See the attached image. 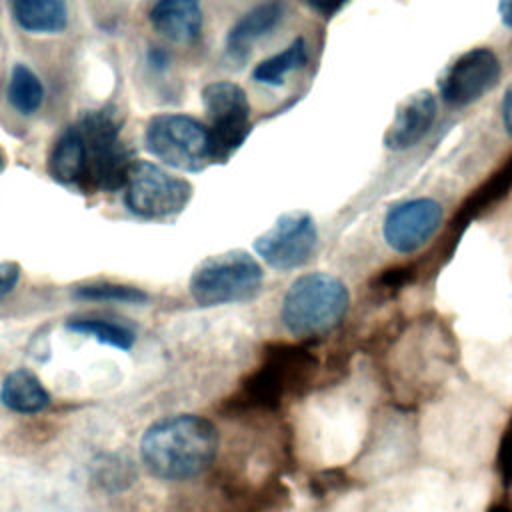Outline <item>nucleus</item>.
Returning <instances> with one entry per match:
<instances>
[{
  "label": "nucleus",
  "instance_id": "f257e3e1",
  "mask_svg": "<svg viewBox=\"0 0 512 512\" xmlns=\"http://www.w3.org/2000/svg\"><path fill=\"white\" fill-rule=\"evenodd\" d=\"M218 442V430L208 418L174 414L144 430L140 458L148 472L160 480H192L212 466Z\"/></svg>",
  "mask_w": 512,
  "mask_h": 512
},
{
  "label": "nucleus",
  "instance_id": "f03ea898",
  "mask_svg": "<svg viewBox=\"0 0 512 512\" xmlns=\"http://www.w3.org/2000/svg\"><path fill=\"white\" fill-rule=\"evenodd\" d=\"M346 284L326 272L298 276L284 294L280 318L294 336H318L340 324L348 312Z\"/></svg>",
  "mask_w": 512,
  "mask_h": 512
},
{
  "label": "nucleus",
  "instance_id": "7ed1b4c3",
  "mask_svg": "<svg viewBox=\"0 0 512 512\" xmlns=\"http://www.w3.org/2000/svg\"><path fill=\"white\" fill-rule=\"evenodd\" d=\"M120 124L114 106H102L82 114L78 130L86 146L84 188L114 192L126 186L130 168L136 160L120 142Z\"/></svg>",
  "mask_w": 512,
  "mask_h": 512
},
{
  "label": "nucleus",
  "instance_id": "20e7f679",
  "mask_svg": "<svg viewBox=\"0 0 512 512\" xmlns=\"http://www.w3.org/2000/svg\"><path fill=\"white\" fill-rule=\"evenodd\" d=\"M264 280L258 260L244 250H228L202 260L190 276V294L198 306L250 300Z\"/></svg>",
  "mask_w": 512,
  "mask_h": 512
},
{
  "label": "nucleus",
  "instance_id": "39448f33",
  "mask_svg": "<svg viewBox=\"0 0 512 512\" xmlns=\"http://www.w3.org/2000/svg\"><path fill=\"white\" fill-rule=\"evenodd\" d=\"M144 140L152 156L176 170L200 172L214 162L208 128L188 114L152 116Z\"/></svg>",
  "mask_w": 512,
  "mask_h": 512
},
{
  "label": "nucleus",
  "instance_id": "423d86ee",
  "mask_svg": "<svg viewBox=\"0 0 512 512\" xmlns=\"http://www.w3.org/2000/svg\"><path fill=\"white\" fill-rule=\"evenodd\" d=\"M212 160L226 162L250 134V102L234 82H212L202 90Z\"/></svg>",
  "mask_w": 512,
  "mask_h": 512
},
{
  "label": "nucleus",
  "instance_id": "0eeeda50",
  "mask_svg": "<svg viewBox=\"0 0 512 512\" xmlns=\"http://www.w3.org/2000/svg\"><path fill=\"white\" fill-rule=\"evenodd\" d=\"M124 188L128 210L148 220L176 216L192 198V184L188 180L146 160L132 164Z\"/></svg>",
  "mask_w": 512,
  "mask_h": 512
},
{
  "label": "nucleus",
  "instance_id": "6e6552de",
  "mask_svg": "<svg viewBox=\"0 0 512 512\" xmlns=\"http://www.w3.org/2000/svg\"><path fill=\"white\" fill-rule=\"evenodd\" d=\"M318 244L314 218L304 210H292L254 240L256 254L274 270H294L304 266Z\"/></svg>",
  "mask_w": 512,
  "mask_h": 512
},
{
  "label": "nucleus",
  "instance_id": "1a4fd4ad",
  "mask_svg": "<svg viewBox=\"0 0 512 512\" xmlns=\"http://www.w3.org/2000/svg\"><path fill=\"white\" fill-rule=\"evenodd\" d=\"M500 72V60L490 48H472L442 70L438 90L448 104L468 106L492 90Z\"/></svg>",
  "mask_w": 512,
  "mask_h": 512
},
{
  "label": "nucleus",
  "instance_id": "9d476101",
  "mask_svg": "<svg viewBox=\"0 0 512 512\" xmlns=\"http://www.w3.org/2000/svg\"><path fill=\"white\" fill-rule=\"evenodd\" d=\"M444 208L432 198L404 200L388 210L382 222L386 244L398 254H412L426 246L440 230Z\"/></svg>",
  "mask_w": 512,
  "mask_h": 512
},
{
  "label": "nucleus",
  "instance_id": "9b49d317",
  "mask_svg": "<svg viewBox=\"0 0 512 512\" xmlns=\"http://www.w3.org/2000/svg\"><path fill=\"white\" fill-rule=\"evenodd\" d=\"M438 112L436 96L430 90H418L406 96L384 134V146L388 150H408L416 146L432 128Z\"/></svg>",
  "mask_w": 512,
  "mask_h": 512
},
{
  "label": "nucleus",
  "instance_id": "f8f14e48",
  "mask_svg": "<svg viewBox=\"0 0 512 512\" xmlns=\"http://www.w3.org/2000/svg\"><path fill=\"white\" fill-rule=\"evenodd\" d=\"M150 22L172 42H194L202 30L200 0H158L150 10Z\"/></svg>",
  "mask_w": 512,
  "mask_h": 512
},
{
  "label": "nucleus",
  "instance_id": "ddd939ff",
  "mask_svg": "<svg viewBox=\"0 0 512 512\" xmlns=\"http://www.w3.org/2000/svg\"><path fill=\"white\" fill-rule=\"evenodd\" d=\"M284 16V2L282 0H266L248 10L228 32L226 36V52L232 58L242 60L250 46L268 34Z\"/></svg>",
  "mask_w": 512,
  "mask_h": 512
},
{
  "label": "nucleus",
  "instance_id": "4468645a",
  "mask_svg": "<svg viewBox=\"0 0 512 512\" xmlns=\"http://www.w3.org/2000/svg\"><path fill=\"white\" fill-rule=\"evenodd\" d=\"M0 402L18 414H36L50 404L42 380L28 368H14L0 384Z\"/></svg>",
  "mask_w": 512,
  "mask_h": 512
},
{
  "label": "nucleus",
  "instance_id": "2eb2a0df",
  "mask_svg": "<svg viewBox=\"0 0 512 512\" xmlns=\"http://www.w3.org/2000/svg\"><path fill=\"white\" fill-rule=\"evenodd\" d=\"M48 172L60 184H82L86 174V146L78 126L66 128L56 140L48 158Z\"/></svg>",
  "mask_w": 512,
  "mask_h": 512
},
{
  "label": "nucleus",
  "instance_id": "dca6fc26",
  "mask_svg": "<svg viewBox=\"0 0 512 512\" xmlns=\"http://www.w3.org/2000/svg\"><path fill=\"white\" fill-rule=\"evenodd\" d=\"M20 28L32 34H56L68 24L64 0H10Z\"/></svg>",
  "mask_w": 512,
  "mask_h": 512
},
{
  "label": "nucleus",
  "instance_id": "f3484780",
  "mask_svg": "<svg viewBox=\"0 0 512 512\" xmlns=\"http://www.w3.org/2000/svg\"><path fill=\"white\" fill-rule=\"evenodd\" d=\"M308 60V48L306 42L302 38L292 40L282 52L262 60L260 64H256V68L252 70V78L260 84H268V86H278L284 82V78L302 68Z\"/></svg>",
  "mask_w": 512,
  "mask_h": 512
},
{
  "label": "nucleus",
  "instance_id": "a211bd4d",
  "mask_svg": "<svg viewBox=\"0 0 512 512\" xmlns=\"http://www.w3.org/2000/svg\"><path fill=\"white\" fill-rule=\"evenodd\" d=\"M8 100L20 114H34L44 100L40 78L26 64H14L8 78Z\"/></svg>",
  "mask_w": 512,
  "mask_h": 512
},
{
  "label": "nucleus",
  "instance_id": "6ab92c4d",
  "mask_svg": "<svg viewBox=\"0 0 512 512\" xmlns=\"http://www.w3.org/2000/svg\"><path fill=\"white\" fill-rule=\"evenodd\" d=\"M68 330L82 334L86 338H94L100 344L118 348V350H130L136 342V334L118 322L102 320V318H74L66 324Z\"/></svg>",
  "mask_w": 512,
  "mask_h": 512
},
{
  "label": "nucleus",
  "instance_id": "aec40b11",
  "mask_svg": "<svg viewBox=\"0 0 512 512\" xmlns=\"http://www.w3.org/2000/svg\"><path fill=\"white\" fill-rule=\"evenodd\" d=\"M74 296L80 300L120 302V304H144L150 298L142 288L116 284V282H92V284L76 286Z\"/></svg>",
  "mask_w": 512,
  "mask_h": 512
},
{
  "label": "nucleus",
  "instance_id": "412c9836",
  "mask_svg": "<svg viewBox=\"0 0 512 512\" xmlns=\"http://www.w3.org/2000/svg\"><path fill=\"white\" fill-rule=\"evenodd\" d=\"M96 480L104 486L114 482L118 486V480H130L128 476V466L120 462L118 456H114V460H110V456H104V464H96Z\"/></svg>",
  "mask_w": 512,
  "mask_h": 512
},
{
  "label": "nucleus",
  "instance_id": "4be33fe9",
  "mask_svg": "<svg viewBox=\"0 0 512 512\" xmlns=\"http://www.w3.org/2000/svg\"><path fill=\"white\" fill-rule=\"evenodd\" d=\"M20 280V266L16 262H0V300L8 296Z\"/></svg>",
  "mask_w": 512,
  "mask_h": 512
},
{
  "label": "nucleus",
  "instance_id": "5701e85b",
  "mask_svg": "<svg viewBox=\"0 0 512 512\" xmlns=\"http://www.w3.org/2000/svg\"><path fill=\"white\" fill-rule=\"evenodd\" d=\"M304 4H308L310 8H314L316 12L324 14V16H330L334 14L346 0H302Z\"/></svg>",
  "mask_w": 512,
  "mask_h": 512
},
{
  "label": "nucleus",
  "instance_id": "b1692460",
  "mask_svg": "<svg viewBox=\"0 0 512 512\" xmlns=\"http://www.w3.org/2000/svg\"><path fill=\"white\" fill-rule=\"evenodd\" d=\"M502 122H504L508 136L512 138V82L508 84L504 98H502Z\"/></svg>",
  "mask_w": 512,
  "mask_h": 512
},
{
  "label": "nucleus",
  "instance_id": "393cba45",
  "mask_svg": "<svg viewBox=\"0 0 512 512\" xmlns=\"http://www.w3.org/2000/svg\"><path fill=\"white\" fill-rule=\"evenodd\" d=\"M498 14L504 26L512 28V0H498Z\"/></svg>",
  "mask_w": 512,
  "mask_h": 512
},
{
  "label": "nucleus",
  "instance_id": "a878e982",
  "mask_svg": "<svg viewBox=\"0 0 512 512\" xmlns=\"http://www.w3.org/2000/svg\"><path fill=\"white\" fill-rule=\"evenodd\" d=\"M148 60H150V64H152L154 68H164V66L168 64V56H166V52H162V50H158V48L150 52Z\"/></svg>",
  "mask_w": 512,
  "mask_h": 512
},
{
  "label": "nucleus",
  "instance_id": "bb28decb",
  "mask_svg": "<svg viewBox=\"0 0 512 512\" xmlns=\"http://www.w3.org/2000/svg\"><path fill=\"white\" fill-rule=\"evenodd\" d=\"M492 512H512L510 508H504V506H498V508H494Z\"/></svg>",
  "mask_w": 512,
  "mask_h": 512
},
{
  "label": "nucleus",
  "instance_id": "cd10ccee",
  "mask_svg": "<svg viewBox=\"0 0 512 512\" xmlns=\"http://www.w3.org/2000/svg\"><path fill=\"white\" fill-rule=\"evenodd\" d=\"M4 168V156H2V152H0V170Z\"/></svg>",
  "mask_w": 512,
  "mask_h": 512
}]
</instances>
